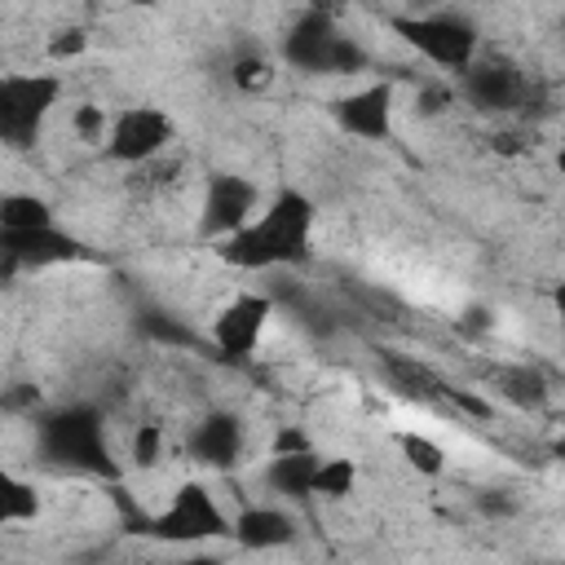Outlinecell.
<instances>
[{
  "label": "cell",
  "instance_id": "obj_1",
  "mask_svg": "<svg viewBox=\"0 0 565 565\" xmlns=\"http://www.w3.org/2000/svg\"><path fill=\"white\" fill-rule=\"evenodd\" d=\"M313 199L300 190H278L238 234H230L216 252L234 269H287L309 260V238H313Z\"/></svg>",
  "mask_w": 565,
  "mask_h": 565
},
{
  "label": "cell",
  "instance_id": "obj_2",
  "mask_svg": "<svg viewBox=\"0 0 565 565\" xmlns=\"http://www.w3.org/2000/svg\"><path fill=\"white\" fill-rule=\"evenodd\" d=\"M282 57L296 66V71H309V75H353V71H366V49L344 35L331 13H300L291 22V31L282 35Z\"/></svg>",
  "mask_w": 565,
  "mask_h": 565
},
{
  "label": "cell",
  "instance_id": "obj_3",
  "mask_svg": "<svg viewBox=\"0 0 565 565\" xmlns=\"http://www.w3.org/2000/svg\"><path fill=\"white\" fill-rule=\"evenodd\" d=\"M40 450L44 459L62 468H84V472H110V446H106V424L93 406H62L40 419Z\"/></svg>",
  "mask_w": 565,
  "mask_h": 565
},
{
  "label": "cell",
  "instance_id": "obj_4",
  "mask_svg": "<svg viewBox=\"0 0 565 565\" xmlns=\"http://www.w3.org/2000/svg\"><path fill=\"white\" fill-rule=\"evenodd\" d=\"M62 97V79L49 71H9L0 75V141L22 150L40 137L49 110Z\"/></svg>",
  "mask_w": 565,
  "mask_h": 565
},
{
  "label": "cell",
  "instance_id": "obj_5",
  "mask_svg": "<svg viewBox=\"0 0 565 565\" xmlns=\"http://www.w3.org/2000/svg\"><path fill=\"white\" fill-rule=\"evenodd\" d=\"M393 31L433 66L468 71L477 62V26L459 13H406L393 18Z\"/></svg>",
  "mask_w": 565,
  "mask_h": 565
},
{
  "label": "cell",
  "instance_id": "obj_6",
  "mask_svg": "<svg viewBox=\"0 0 565 565\" xmlns=\"http://www.w3.org/2000/svg\"><path fill=\"white\" fill-rule=\"evenodd\" d=\"M172 146V119L159 106H124L110 115V132L102 141L106 159L128 163V168H146L154 159H163V150Z\"/></svg>",
  "mask_w": 565,
  "mask_h": 565
},
{
  "label": "cell",
  "instance_id": "obj_7",
  "mask_svg": "<svg viewBox=\"0 0 565 565\" xmlns=\"http://www.w3.org/2000/svg\"><path fill=\"white\" fill-rule=\"evenodd\" d=\"M230 530H234V516H225V508L199 481L181 486L168 499V508L150 521V534L163 539V543H199V539H221Z\"/></svg>",
  "mask_w": 565,
  "mask_h": 565
},
{
  "label": "cell",
  "instance_id": "obj_8",
  "mask_svg": "<svg viewBox=\"0 0 565 565\" xmlns=\"http://www.w3.org/2000/svg\"><path fill=\"white\" fill-rule=\"evenodd\" d=\"M459 93H463L468 106L503 115V110H516L530 97V79L508 57H477L468 71H459Z\"/></svg>",
  "mask_w": 565,
  "mask_h": 565
},
{
  "label": "cell",
  "instance_id": "obj_9",
  "mask_svg": "<svg viewBox=\"0 0 565 565\" xmlns=\"http://www.w3.org/2000/svg\"><path fill=\"white\" fill-rule=\"evenodd\" d=\"M256 212V185L247 177H234V172H216L207 177V190H203V212H199V234L203 238H230L238 234Z\"/></svg>",
  "mask_w": 565,
  "mask_h": 565
},
{
  "label": "cell",
  "instance_id": "obj_10",
  "mask_svg": "<svg viewBox=\"0 0 565 565\" xmlns=\"http://www.w3.org/2000/svg\"><path fill=\"white\" fill-rule=\"evenodd\" d=\"M274 318V300L260 296V291H243L234 296L216 318H212V344L225 353V358H247L256 353L265 327Z\"/></svg>",
  "mask_w": 565,
  "mask_h": 565
},
{
  "label": "cell",
  "instance_id": "obj_11",
  "mask_svg": "<svg viewBox=\"0 0 565 565\" xmlns=\"http://www.w3.org/2000/svg\"><path fill=\"white\" fill-rule=\"evenodd\" d=\"M335 124L358 137V141H384L393 132V84L375 79V84H362L353 93H344L335 106H331Z\"/></svg>",
  "mask_w": 565,
  "mask_h": 565
},
{
  "label": "cell",
  "instance_id": "obj_12",
  "mask_svg": "<svg viewBox=\"0 0 565 565\" xmlns=\"http://www.w3.org/2000/svg\"><path fill=\"white\" fill-rule=\"evenodd\" d=\"M243 441H247V433H243V419H238L234 411H207V415L190 428L185 455H190L194 463L212 468V472H225V468H234V463L243 459Z\"/></svg>",
  "mask_w": 565,
  "mask_h": 565
},
{
  "label": "cell",
  "instance_id": "obj_13",
  "mask_svg": "<svg viewBox=\"0 0 565 565\" xmlns=\"http://www.w3.org/2000/svg\"><path fill=\"white\" fill-rule=\"evenodd\" d=\"M79 243L49 225V230H26V234H0V260H4V278H13L18 269H44V265H62L75 260Z\"/></svg>",
  "mask_w": 565,
  "mask_h": 565
},
{
  "label": "cell",
  "instance_id": "obj_14",
  "mask_svg": "<svg viewBox=\"0 0 565 565\" xmlns=\"http://www.w3.org/2000/svg\"><path fill=\"white\" fill-rule=\"evenodd\" d=\"M230 534H234L238 547H247V552H274V547L296 543V521H291V512L278 508V503H247V508L234 516V530H230Z\"/></svg>",
  "mask_w": 565,
  "mask_h": 565
},
{
  "label": "cell",
  "instance_id": "obj_15",
  "mask_svg": "<svg viewBox=\"0 0 565 565\" xmlns=\"http://www.w3.org/2000/svg\"><path fill=\"white\" fill-rule=\"evenodd\" d=\"M318 450H291V455H269L265 463V486L282 499H313V481H318Z\"/></svg>",
  "mask_w": 565,
  "mask_h": 565
},
{
  "label": "cell",
  "instance_id": "obj_16",
  "mask_svg": "<svg viewBox=\"0 0 565 565\" xmlns=\"http://www.w3.org/2000/svg\"><path fill=\"white\" fill-rule=\"evenodd\" d=\"M384 375L393 380L397 393H406V397H415V402H441V397H450V384H446L433 366H424L419 358L384 353Z\"/></svg>",
  "mask_w": 565,
  "mask_h": 565
},
{
  "label": "cell",
  "instance_id": "obj_17",
  "mask_svg": "<svg viewBox=\"0 0 565 565\" xmlns=\"http://www.w3.org/2000/svg\"><path fill=\"white\" fill-rule=\"evenodd\" d=\"M49 225H57V221H53V207L40 194L9 190L0 199V234H26V230H49Z\"/></svg>",
  "mask_w": 565,
  "mask_h": 565
},
{
  "label": "cell",
  "instance_id": "obj_18",
  "mask_svg": "<svg viewBox=\"0 0 565 565\" xmlns=\"http://www.w3.org/2000/svg\"><path fill=\"white\" fill-rule=\"evenodd\" d=\"M494 388L512 402V406H521V411H539L543 402H547V380H543V371L539 366H499L494 371Z\"/></svg>",
  "mask_w": 565,
  "mask_h": 565
},
{
  "label": "cell",
  "instance_id": "obj_19",
  "mask_svg": "<svg viewBox=\"0 0 565 565\" xmlns=\"http://www.w3.org/2000/svg\"><path fill=\"white\" fill-rule=\"evenodd\" d=\"M35 512H40L35 486L22 481V477H4V486H0V521L4 525H22V521H35Z\"/></svg>",
  "mask_w": 565,
  "mask_h": 565
},
{
  "label": "cell",
  "instance_id": "obj_20",
  "mask_svg": "<svg viewBox=\"0 0 565 565\" xmlns=\"http://www.w3.org/2000/svg\"><path fill=\"white\" fill-rule=\"evenodd\" d=\"M397 450H402V459H406L415 472H424V477H441V472H446V450H441L433 437H424V433H397Z\"/></svg>",
  "mask_w": 565,
  "mask_h": 565
},
{
  "label": "cell",
  "instance_id": "obj_21",
  "mask_svg": "<svg viewBox=\"0 0 565 565\" xmlns=\"http://www.w3.org/2000/svg\"><path fill=\"white\" fill-rule=\"evenodd\" d=\"M353 486H358L353 459L331 455V459L318 463V481H313V494H318V499H344V494H353Z\"/></svg>",
  "mask_w": 565,
  "mask_h": 565
},
{
  "label": "cell",
  "instance_id": "obj_22",
  "mask_svg": "<svg viewBox=\"0 0 565 565\" xmlns=\"http://www.w3.org/2000/svg\"><path fill=\"white\" fill-rule=\"evenodd\" d=\"M128 459L137 468H154L163 459V428L159 424H137V433L128 441Z\"/></svg>",
  "mask_w": 565,
  "mask_h": 565
},
{
  "label": "cell",
  "instance_id": "obj_23",
  "mask_svg": "<svg viewBox=\"0 0 565 565\" xmlns=\"http://www.w3.org/2000/svg\"><path fill=\"white\" fill-rule=\"evenodd\" d=\"M71 128H75V137H84V141H106V132H110V115H106V106L84 102V106H75Z\"/></svg>",
  "mask_w": 565,
  "mask_h": 565
},
{
  "label": "cell",
  "instance_id": "obj_24",
  "mask_svg": "<svg viewBox=\"0 0 565 565\" xmlns=\"http://www.w3.org/2000/svg\"><path fill=\"white\" fill-rule=\"evenodd\" d=\"M477 512L481 516H494V521H503V516H512L516 512V499L508 494V490H477Z\"/></svg>",
  "mask_w": 565,
  "mask_h": 565
},
{
  "label": "cell",
  "instance_id": "obj_25",
  "mask_svg": "<svg viewBox=\"0 0 565 565\" xmlns=\"http://www.w3.org/2000/svg\"><path fill=\"white\" fill-rule=\"evenodd\" d=\"M265 79H269V66L260 57H238L234 62V84L238 88H260Z\"/></svg>",
  "mask_w": 565,
  "mask_h": 565
},
{
  "label": "cell",
  "instance_id": "obj_26",
  "mask_svg": "<svg viewBox=\"0 0 565 565\" xmlns=\"http://www.w3.org/2000/svg\"><path fill=\"white\" fill-rule=\"evenodd\" d=\"M84 44H88L84 31H57V35L49 40V53H53V57H75V53H84Z\"/></svg>",
  "mask_w": 565,
  "mask_h": 565
},
{
  "label": "cell",
  "instance_id": "obj_27",
  "mask_svg": "<svg viewBox=\"0 0 565 565\" xmlns=\"http://www.w3.org/2000/svg\"><path fill=\"white\" fill-rule=\"evenodd\" d=\"M450 106V88H437V84H428L424 93H419V110L424 115H441Z\"/></svg>",
  "mask_w": 565,
  "mask_h": 565
},
{
  "label": "cell",
  "instance_id": "obj_28",
  "mask_svg": "<svg viewBox=\"0 0 565 565\" xmlns=\"http://www.w3.org/2000/svg\"><path fill=\"white\" fill-rule=\"evenodd\" d=\"M291 450H313L300 428H282V433L274 437V455H291Z\"/></svg>",
  "mask_w": 565,
  "mask_h": 565
},
{
  "label": "cell",
  "instance_id": "obj_29",
  "mask_svg": "<svg viewBox=\"0 0 565 565\" xmlns=\"http://www.w3.org/2000/svg\"><path fill=\"white\" fill-rule=\"evenodd\" d=\"M552 305H556V318H561V331H565V282L552 287Z\"/></svg>",
  "mask_w": 565,
  "mask_h": 565
},
{
  "label": "cell",
  "instance_id": "obj_30",
  "mask_svg": "<svg viewBox=\"0 0 565 565\" xmlns=\"http://www.w3.org/2000/svg\"><path fill=\"white\" fill-rule=\"evenodd\" d=\"M172 565H225L221 556H185V561H172Z\"/></svg>",
  "mask_w": 565,
  "mask_h": 565
},
{
  "label": "cell",
  "instance_id": "obj_31",
  "mask_svg": "<svg viewBox=\"0 0 565 565\" xmlns=\"http://www.w3.org/2000/svg\"><path fill=\"white\" fill-rule=\"evenodd\" d=\"M561 172H565V150H561Z\"/></svg>",
  "mask_w": 565,
  "mask_h": 565
},
{
  "label": "cell",
  "instance_id": "obj_32",
  "mask_svg": "<svg viewBox=\"0 0 565 565\" xmlns=\"http://www.w3.org/2000/svg\"><path fill=\"white\" fill-rule=\"evenodd\" d=\"M547 565H565V561H547Z\"/></svg>",
  "mask_w": 565,
  "mask_h": 565
}]
</instances>
